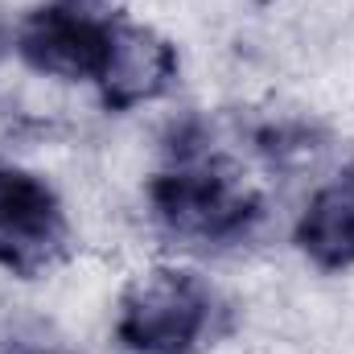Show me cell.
Listing matches in <instances>:
<instances>
[{
  "mask_svg": "<svg viewBox=\"0 0 354 354\" xmlns=\"http://www.w3.org/2000/svg\"><path fill=\"white\" fill-rule=\"evenodd\" d=\"M145 206L165 239L210 256L248 248L268 223V198L198 120L174 124L161 165L145 181Z\"/></svg>",
  "mask_w": 354,
  "mask_h": 354,
  "instance_id": "1",
  "label": "cell"
},
{
  "mask_svg": "<svg viewBox=\"0 0 354 354\" xmlns=\"http://www.w3.org/2000/svg\"><path fill=\"white\" fill-rule=\"evenodd\" d=\"M231 330V301L198 268L136 272L115 301L111 338L124 354H202Z\"/></svg>",
  "mask_w": 354,
  "mask_h": 354,
  "instance_id": "2",
  "label": "cell"
},
{
  "mask_svg": "<svg viewBox=\"0 0 354 354\" xmlns=\"http://www.w3.org/2000/svg\"><path fill=\"white\" fill-rule=\"evenodd\" d=\"M124 25L128 12L120 0H37L12 25V58L41 79L95 95Z\"/></svg>",
  "mask_w": 354,
  "mask_h": 354,
  "instance_id": "3",
  "label": "cell"
},
{
  "mask_svg": "<svg viewBox=\"0 0 354 354\" xmlns=\"http://www.w3.org/2000/svg\"><path fill=\"white\" fill-rule=\"evenodd\" d=\"M75 256V218L46 174L0 161V272L46 280Z\"/></svg>",
  "mask_w": 354,
  "mask_h": 354,
  "instance_id": "4",
  "label": "cell"
},
{
  "mask_svg": "<svg viewBox=\"0 0 354 354\" xmlns=\"http://www.w3.org/2000/svg\"><path fill=\"white\" fill-rule=\"evenodd\" d=\"M177 83H181V54H177L174 37L128 17L120 46H115V58L107 66V79L99 83L95 99L103 111L128 115V111H140L149 103H161L165 95H174Z\"/></svg>",
  "mask_w": 354,
  "mask_h": 354,
  "instance_id": "5",
  "label": "cell"
},
{
  "mask_svg": "<svg viewBox=\"0 0 354 354\" xmlns=\"http://www.w3.org/2000/svg\"><path fill=\"white\" fill-rule=\"evenodd\" d=\"M297 256L322 276L354 272V169L326 177L292 218Z\"/></svg>",
  "mask_w": 354,
  "mask_h": 354,
  "instance_id": "6",
  "label": "cell"
},
{
  "mask_svg": "<svg viewBox=\"0 0 354 354\" xmlns=\"http://www.w3.org/2000/svg\"><path fill=\"white\" fill-rule=\"evenodd\" d=\"M0 354H75V351L46 338V334H8V338H0Z\"/></svg>",
  "mask_w": 354,
  "mask_h": 354,
  "instance_id": "7",
  "label": "cell"
},
{
  "mask_svg": "<svg viewBox=\"0 0 354 354\" xmlns=\"http://www.w3.org/2000/svg\"><path fill=\"white\" fill-rule=\"evenodd\" d=\"M8 54H12V25L0 17V62H4Z\"/></svg>",
  "mask_w": 354,
  "mask_h": 354,
  "instance_id": "8",
  "label": "cell"
}]
</instances>
